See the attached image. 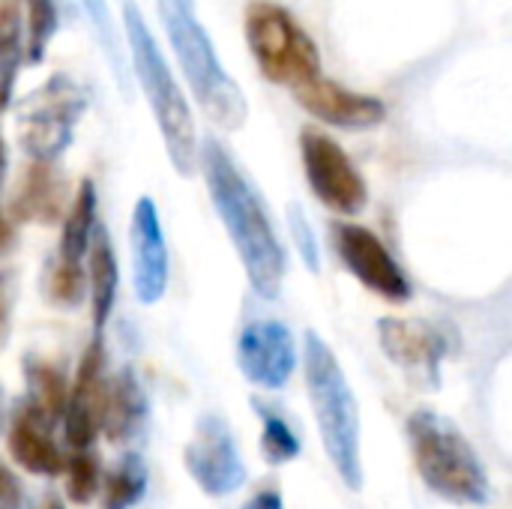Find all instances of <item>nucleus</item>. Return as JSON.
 I'll return each instance as SVG.
<instances>
[{
	"mask_svg": "<svg viewBox=\"0 0 512 509\" xmlns=\"http://www.w3.org/2000/svg\"><path fill=\"white\" fill-rule=\"evenodd\" d=\"M198 165H201L207 192L213 198V207L222 216V225L243 261L252 291L264 300L279 297L282 279L288 270V258H285L279 234H276L270 213L261 204L255 186L237 168V162L225 150V144L216 141L213 135H207L201 141Z\"/></svg>",
	"mask_w": 512,
	"mask_h": 509,
	"instance_id": "1",
	"label": "nucleus"
},
{
	"mask_svg": "<svg viewBox=\"0 0 512 509\" xmlns=\"http://www.w3.org/2000/svg\"><path fill=\"white\" fill-rule=\"evenodd\" d=\"M123 30L129 42V57L138 84L144 87V96L150 102V111L156 117L165 153L180 177H192L198 168V132H195V117L189 108L186 93L180 90L174 72L168 69V60L147 27L141 9L132 0H123Z\"/></svg>",
	"mask_w": 512,
	"mask_h": 509,
	"instance_id": "2",
	"label": "nucleus"
},
{
	"mask_svg": "<svg viewBox=\"0 0 512 509\" xmlns=\"http://www.w3.org/2000/svg\"><path fill=\"white\" fill-rule=\"evenodd\" d=\"M162 27L174 48V57L210 123L219 129H240L249 117L240 84L225 72L207 27L195 12V0H156Z\"/></svg>",
	"mask_w": 512,
	"mask_h": 509,
	"instance_id": "3",
	"label": "nucleus"
},
{
	"mask_svg": "<svg viewBox=\"0 0 512 509\" xmlns=\"http://www.w3.org/2000/svg\"><path fill=\"white\" fill-rule=\"evenodd\" d=\"M303 372L309 402L318 420V432L333 462L336 474L351 492L363 489V459H360V411L354 390L330 351V345L318 333H306L303 339Z\"/></svg>",
	"mask_w": 512,
	"mask_h": 509,
	"instance_id": "4",
	"label": "nucleus"
},
{
	"mask_svg": "<svg viewBox=\"0 0 512 509\" xmlns=\"http://www.w3.org/2000/svg\"><path fill=\"white\" fill-rule=\"evenodd\" d=\"M411 456L420 480L453 504L483 507L492 495L486 468L471 441L435 411H414L408 420Z\"/></svg>",
	"mask_w": 512,
	"mask_h": 509,
	"instance_id": "5",
	"label": "nucleus"
},
{
	"mask_svg": "<svg viewBox=\"0 0 512 509\" xmlns=\"http://www.w3.org/2000/svg\"><path fill=\"white\" fill-rule=\"evenodd\" d=\"M246 42L261 69L273 84L300 87L321 75V54L306 27L279 3L255 0L246 9Z\"/></svg>",
	"mask_w": 512,
	"mask_h": 509,
	"instance_id": "6",
	"label": "nucleus"
},
{
	"mask_svg": "<svg viewBox=\"0 0 512 509\" xmlns=\"http://www.w3.org/2000/svg\"><path fill=\"white\" fill-rule=\"evenodd\" d=\"M87 111L84 87L66 75L54 72L42 81L18 108V141L30 159H60L75 138V126Z\"/></svg>",
	"mask_w": 512,
	"mask_h": 509,
	"instance_id": "7",
	"label": "nucleus"
},
{
	"mask_svg": "<svg viewBox=\"0 0 512 509\" xmlns=\"http://www.w3.org/2000/svg\"><path fill=\"white\" fill-rule=\"evenodd\" d=\"M300 156L306 183L315 198L342 216H357L369 204V186L345 147L327 132L306 126L300 132Z\"/></svg>",
	"mask_w": 512,
	"mask_h": 509,
	"instance_id": "8",
	"label": "nucleus"
},
{
	"mask_svg": "<svg viewBox=\"0 0 512 509\" xmlns=\"http://www.w3.org/2000/svg\"><path fill=\"white\" fill-rule=\"evenodd\" d=\"M333 249L342 267L372 294L387 303H408L411 300V279L405 276L402 264L393 258L387 243L366 225L357 222H333Z\"/></svg>",
	"mask_w": 512,
	"mask_h": 509,
	"instance_id": "9",
	"label": "nucleus"
},
{
	"mask_svg": "<svg viewBox=\"0 0 512 509\" xmlns=\"http://www.w3.org/2000/svg\"><path fill=\"white\" fill-rule=\"evenodd\" d=\"M183 462L198 489L210 498L234 495L246 483V465L228 420L216 411L201 414L183 450Z\"/></svg>",
	"mask_w": 512,
	"mask_h": 509,
	"instance_id": "10",
	"label": "nucleus"
},
{
	"mask_svg": "<svg viewBox=\"0 0 512 509\" xmlns=\"http://www.w3.org/2000/svg\"><path fill=\"white\" fill-rule=\"evenodd\" d=\"M378 342L393 366H399L417 387L435 390L441 384V363L450 354L447 327L426 318H381Z\"/></svg>",
	"mask_w": 512,
	"mask_h": 509,
	"instance_id": "11",
	"label": "nucleus"
},
{
	"mask_svg": "<svg viewBox=\"0 0 512 509\" xmlns=\"http://www.w3.org/2000/svg\"><path fill=\"white\" fill-rule=\"evenodd\" d=\"M105 342L102 333H93L90 345L81 354L75 381L69 387V402L63 411V438L72 450H87L96 444L105 417Z\"/></svg>",
	"mask_w": 512,
	"mask_h": 509,
	"instance_id": "12",
	"label": "nucleus"
},
{
	"mask_svg": "<svg viewBox=\"0 0 512 509\" xmlns=\"http://www.w3.org/2000/svg\"><path fill=\"white\" fill-rule=\"evenodd\" d=\"M237 366L261 390H282L297 369V345L288 324L276 318L249 321L237 336Z\"/></svg>",
	"mask_w": 512,
	"mask_h": 509,
	"instance_id": "13",
	"label": "nucleus"
},
{
	"mask_svg": "<svg viewBox=\"0 0 512 509\" xmlns=\"http://www.w3.org/2000/svg\"><path fill=\"white\" fill-rule=\"evenodd\" d=\"M129 255H132V288L138 303L156 306L168 291V243L162 234L156 201L141 195L129 222Z\"/></svg>",
	"mask_w": 512,
	"mask_h": 509,
	"instance_id": "14",
	"label": "nucleus"
},
{
	"mask_svg": "<svg viewBox=\"0 0 512 509\" xmlns=\"http://www.w3.org/2000/svg\"><path fill=\"white\" fill-rule=\"evenodd\" d=\"M294 99L300 108H306L315 120L348 129V132H363L375 129L387 120V105L384 99L372 93H357L339 81H330L324 75L294 87Z\"/></svg>",
	"mask_w": 512,
	"mask_h": 509,
	"instance_id": "15",
	"label": "nucleus"
},
{
	"mask_svg": "<svg viewBox=\"0 0 512 509\" xmlns=\"http://www.w3.org/2000/svg\"><path fill=\"white\" fill-rule=\"evenodd\" d=\"M6 444H9V453L21 471H27L33 477L63 474L66 456L60 453V447L54 441V420L39 405H33L30 399L15 402Z\"/></svg>",
	"mask_w": 512,
	"mask_h": 509,
	"instance_id": "16",
	"label": "nucleus"
},
{
	"mask_svg": "<svg viewBox=\"0 0 512 509\" xmlns=\"http://www.w3.org/2000/svg\"><path fill=\"white\" fill-rule=\"evenodd\" d=\"M66 207H69V189L57 159H30V165L21 171L15 183L9 201V219L24 225H54L63 222Z\"/></svg>",
	"mask_w": 512,
	"mask_h": 509,
	"instance_id": "17",
	"label": "nucleus"
},
{
	"mask_svg": "<svg viewBox=\"0 0 512 509\" xmlns=\"http://www.w3.org/2000/svg\"><path fill=\"white\" fill-rule=\"evenodd\" d=\"M147 423V393L138 375L126 366L120 369L105 390V417L102 432L111 444H129Z\"/></svg>",
	"mask_w": 512,
	"mask_h": 509,
	"instance_id": "18",
	"label": "nucleus"
},
{
	"mask_svg": "<svg viewBox=\"0 0 512 509\" xmlns=\"http://www.w3.org/2000/svg\"><path fill=\"white\" fill-rule=\"evenodd\" d=\"M87 297H90V312H93V333H102L114 303H117V285H120V273H117V255L111 246V234L102 222H96L93 237H90V249H87Z\"/></svg>",
	"mask_w": 512,
	"mask_h": 509,
	"instance_id": "19",
	"label": "nucleus"
},
{
	"mask_svg": "<svg viewBox=\"0 0 512 509\" xmlns=\"http://www.w3.org/2000/svg\"><path fill=\"white\" fill-rule=\"evenodd\" d=\"M96 222H99V216H96V183L90 177H84L78 183L69 207H66L57 255L66 258V261H84Z\"/></svg>",
	"mask_w": 512,
	"mask_h": 509,
	"instance_id": "20",
	"label": "nucleus"
},
{
	"mask_svg": "<svg viewBox=\"0 0 512 509\" xmlns=\"http://www.w3.org/2000/svg\"><path fill=\"white\" fill-rule=\"evenodd\" d=\"M24 381H27V399L39 405L54 423L63 420L66 402H69V381L66 372L42 357L24 360Z\"/></svg>",
	"mask_w": 512,
	"mask_h": 509,
	"instance_id": "21",
	"label": "nucleus"
},
{
	"mask_svg": "<svg viewBox=\"0 0 512 509\" xmlns=\"http://www.w3.org/2000/svg\"><path fill=\"white\" fill-rule=\"evenodd\" d=\"M252 408L261 420V456H264V462L273 468L294 462L300 456L303 444H300V435L294 432V426L288 423V417L276 405H267L264 399H252Z\"/></svg>",
	"mask_w": 512,
	"mask_h": 509,
	"instance_id": "22",
	"label": "nucleus"
},
{
	"mask_svg": "<svg viewBox=\"0 0 512 509\" xmlns=\"http://www.w3.org/2000/svg\"><path fill=\"white\" fill-rule=\"evenodd\" d=\"M147 492V465L138 453H123L102 480V509H132Z\"/></svg>",
	"mask_w": 512,
	"mask_h": 509,
	"instance_id": "23",
	"label": "nucleus"
},
{
	"mask_svg": "<svg viewBox=\"0 0 512 509\" xmlns=\"http://www.w3.org/2000/svg\"><path fill=\"white\" fill-rule=\"evenodd\" d=\"M45 300L57 309H78L87 300V270L81 261L60 255L45 261Z\"/></svg>",
	"mask_w": 512,
	"mask_h": 509,
	"instance_id": "24",
	"label": "nucleus"
},
{
	"mask_svg": "<svg viewBox=\"0 0 512 509\" xmlns=\"http://www.w3.org/2000/svg\"><path fill=\"white\" fill-rule=\"evenodd\" d=\"M27 18H24V63L36 66L42 63L57 27H60V12L54 0H27L24 3Z\"/></svg>",
	"mask_w": 512,
	"mask_h": 509,
	"instance_id": "25",
	"label": "nucleus"
},
{
	"mask_svg": "<svg viewBox=\"0 0 512 509\" xmlns=\"http://www.w3.org/2000/svg\"><path fill=\"white\" fill-rule=\"evenodd\" d=\"M63 477H66V498L75 507H87L99 489H102V465L99 456L87 450H72L63 462Z\"/></svg>",
	"mask_w": 512,
	"mask_h": 509,
	"instance_id": "26",
	"label": "nucleus"
},
{
	"mask_svg": "<svg viewBox=\"0 0 512 509\" xmlns=\"http://www.w3.org/2000/svg\"><path fill=\"white\" fill-rule=\"evenodd\" d=\"M84 3V12L93 24V33H96V42L102 45V54L120 84V90L129 96V72H126V60L120 54V42H117V27H114V18H111V6L108 0H81Z\"/></svg>",
	"mask_w": 512,
	"mask_h": 509,
	"instance_id": "27",
	"label": "nucleus"
},
{
	"mask_svg": "<svg viewBox=\"0 0 512 509\" xmlns=\"http://www.w3.org/2000/svg\"><path fill=\"white\" fill-rule=\"evenodd\" d=\"M24 63V12L15 0H0V75L15 78Z\"/></svg>",
	"mask_w": 512,
	"mask_h": 509,
	"instance_id": "28",
	"label": "nucleus"
},
{
	"mask_svg": "<svg viewBox=\"0 0 512 509\" xmlns=\"http://www.w3.org/2000/svg\"><path fill=\"white\" fill-rule=\"evenodd\" d=\"M288 225H291V237H294V243L300 249V258L315 273L318 270V240H315V231H312L306 213L300 210V204H291L288 207Z\"/></svg>",
	"mask_w": 512,
	"mask_h": 509,
	"instance_id": "29",
	"label": "nucleus"
},
{
	"mask_svg": "<svg viewBox=\"0 0 512 509\" xmlns=\"http://www.w3.org/2000/svg\"><path fill=\"white\" fill-rule=\"evenodd\" d=\"M15 270H0V351L12 333V309H15Z\"/></svg>",
	"mask_w": 512,
	"mask_h": 509,
	"instance_id": "30",
	"label": "nucleus"
},
{
	"mask_svg": "<svg viewBox=\"0 0 512 509\" xmlns=\"http://www.w3.org/2000/svg\"><path fill=\"white\" fill-rule=\"evenodd\" d=\"M0 509H24L21 480L0 462Z\"/></svg>",
	"mask_w": 512,
	"mask_h": 509,
	"instance_id": "31",
	"label": "nucleus"
},
{
	"mask_svg": "<svg viewBox=\"0 0 512 509\" xmlns=\"http://www.w3.org/2000/svg\"><path fill=\"white\" fill-rule=\"evenodd\" d=\"M243 509H285L279 486H261V489L243 504Z\"/></svg>",
	"mask_w": 512,
	"mask_h": 509,
	"instance_id": "32",
	"label": "nucleus"
},
{
	"mask_svg": "<svg viewBox=\"0 0 512 509\" xmlns=\"http://www.w3.org/2000/svg\"><path fill=\"white\" fill-rule=\"evenodd\" d=\"M15 246H18V228H15V222L0 210V261L9 258V255L15 252Z\"/></svg>",
	"mask_w": 512,
	"mask_h": 509,
	"instance_id": "33",
	"label": "nucleus"
},
{
	"mask_svg": "<svg viewBox=\"0 0 512 509\" xmlns=\"http://www.w3.org/2000/svg\"><path fill=\"white\" fill-rule=\"evenodd\" d=\"M12 90H15V78H9V75H0V117L9 111V105H12Z\"/></svg>",
	"mask_w": 512,
	"mask_h": 509,
	"instance_id": "34",
	"label": "nucleus"
},
{
	"mask_svg": "<svg viewBox=\"0 0 512 509\" xmlns=\"http://www.w3.org/2000/svg\"><path fill=\"white\" fill-rule=\"evenodd\" d=\"M6 165H9V156H6V138L0 132V189H3V180H6Z\"/></svg>",
	"mask_w": 512,
	"mask_h": 509,
	"instance_id": "35",
	"label": "nucleus"
},
{
	"mask_svg": "<svg viewBox=\"0 0 512 509\" xmlns=\"http://www.w3.org/2000/svg\"><path fill=\"white\" fill-rule=\"evenodd\" d=\"M39 509H66V507H63V501H60V498H48V501H45Z\"/></svg>",
	"mask_w": 512,
	"mask_h": 509,
	"instance_id": "36",
	"label": "nucleus"
},
{
	"mask_svg": "<svg viewBox=\"0 0 512 509\" xmlns=\"http://www.w3.org/2000/svg\"><path fill=\"white\" fill-rule=\"evenodd\" d=\"M0 426H3V390H0Z\"/></svg>",
	"mask_w": 512,
	"mask_h": 509,
	"instance_id": "37",
	"label": "nucleus"
}]
</instances>
